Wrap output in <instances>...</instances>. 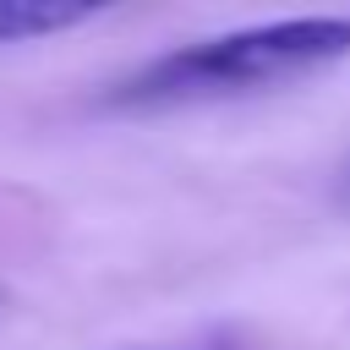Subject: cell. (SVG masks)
<instances>
[{"mask_svg":"<svg viewBox=\"0 0 350 350\" xmlns=\"http://www.w3.org/2000/svg\"><path fill=\"white\" fill-rule=\"evenodd\" d=\"M142 350H241L235 339H197V345H142Z\"/></svg>","mask_w":350,"mask_h":350,"instance_id":"obj_3","label":"cell"},{"mask_svg":"<svg viewBox=\"0 0 350 350\" xmlns=\"http://www.w3.org/2000/svg\"><path fill=\"white\" fill-rule=\"evenodd\" d=\"M350 55V16H290L219 38L180 44L109 88L120 109H170V104H213L235 93L284 88Z\"/></svg>","mask_w":350,"mask_h":350,"instance_id":"obj_1","label":"cell"},{"mask_svg":"<svg viewBox=\"0 0 350 350\" xmlns=\"http://www.w3.org/2000/svg\"><path fill=\"white\" fill-rule=\"evenodd\" d=\"M88 16H98V5H77V0H0V44L49 38V33L82 27Z\"/></svg>","mask_w":350,"mask_h":350,"instance_id":"obj_2","label":"cell"}]
</instances>
